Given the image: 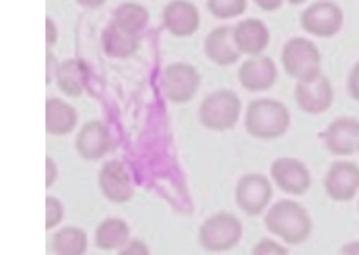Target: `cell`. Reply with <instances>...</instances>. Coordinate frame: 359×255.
Wrapping results in <instances>:
<instances>
[{"label":"cell","instance_id":"obj_1","mask_svg":"<svg viewBox=\"0 0 359 255\" xmlns=\"http://www.w3.org/2000/svg\"><path fill=\"white\" fill-rule=\"evenodd\" d=\"M290 121V112L283 103L262 98L250 101L247 106L245 126L254 138L271 140L285 134Z\"/></svg>","mask_w":359,"mask_h":255},{"label":"cell","instance_id":"obj_2","mask_svg":"<svg viewBox=\"0 0 359 255\" xmlns=\"http://www.w3.org/2000/svg\"><path fill=\"white\" fill-rule=\"evenodd\" d=\"M265 224L272 234L289 245H298L308 239L311 231V217L298 203L283 199L269 209Z\"/></svg>","mask_w":359,"mask_h":255},{"label":"cell","instance_id":"obj_3","mask_svg":"<svg viewBox=\"0 0 359 255\" xmlns=\"http://www.w3.org/2000/svg\"><path fill=\"white\" fill-rule=\"evenodd\" d=\"M286 73L298 82H313L321 75V55L318 48L304 37H294L286 42L282 52Z\"/></svg>","mask_w":359,"mask_h":255},{"label":"cell","instance_id":"obj_4","mask_svg":"<svg viewBox=\"0 0 359 255\" xmlns=\"http://www.w3.org/2000/svg\"><path fill=\"white\" fill-rule=\"evenodd\" d=\"M241 110V99L235 92L230 89H218L201 101L199 117L205 128L224 131L236 126Z\"/></svg>","mask_w":359,"mask_h":255},{"label":"cell","instance_id":"obj_5","mask_svg":"<svg viewBox=\"0 0 359 255\" xmlns=\"http://www.w3.org/2000/svg\"><path fill=\"white\" fill-rule=\"evenodd\" d=\"M243 228L240 219L230 214H217L201 224L199 242L208 252H224L240 242Z\"/></svg>","mask_w":359,"mask_h":255},{"label":"cell","instance_id":"obj_6","mask_svg":"<svg viewBox=\"0 0 359 255\" xmlns=\"http://www.w3.org/2000/svg\"><path fill=\"white\" fill-rule=\"evenodd\" d=\"M201 74L194 66L175 62L167 66L162 74V89L165 97L175 104H184L196 97L201 86Z\"/></svg>","mask_w":359,"mask_h":255},{"label":"cell","instance_id":"obj_7","mask_svg":"<svg viewBox=\"0 0 359 255\" xmlns=\"http://www.w3.org/2000/svg\"><path fill=\"white\" fill-rule=\"evenodd\" d=\"M344 13L331 1H318L301 15V25L306 33L318 37H332L343 27Z\"/></svg>","mask_w":359,"mask_h":255},{"label":"cell","instance_id":"obj_8","mask_svg":"<svg viewBox=\"0 0 359 255\" xmlns=\"http://www.w3.org/2000/svg\"><path fill=\"white\" fill-rule=\"evenodd\" d=\"M272 195V185L265 175L257 173L245 175L237 182V205L247 215H260L269 205Z\"/></svg>","mask_w":359,"mask_h":255},{"label":"cell","instance_id":"obj_9","mask_svg":"<svg viewBox=\"0 0 359 255\" xmlns=\"http://www.w3.org/2000/svg\"><path fill=\"white\" fill-rule=\"evenodd\" d=\"M98 185L103 196L111 203L123 204L133 196L130 175L118 160H111L103 165L98 173Z\"/></svg>","mask_w":359,"mask_h":255},{"label":"cell","instance_id":"obj_10","mask_svg":"<svg viewBox=\"0 0 359 255\" xmlns=\"http://www.w3.org/2000/svg\"><path fill=\"white\" fill-rule=\"evenodd\" d=\"M271 175L278 187L291 195H303L311 185L309 170L296 159L274 160L271 166Z\"/></svg>","mask_w":359,"mask_h":255},{"label":"cell","instance_id":"obj_11","mask_svg":"<svg viewBox=\"0 0 359 255\" xmlns=\"http://www.w3.org/2000/svg\"><path fill=\"white\" fill-rule=\"evenodd\" d=\"M113 148L111 133L102 122L90 121L79 130L76 150L83 159L95 161L103 158Z\"/></svg>","mask_w":359,"mask_h":255},{"label":"cell","instance_id":"obj_12","mask_svg":"<svg viewBox=\"0 0 359 255\" xmlns=\"http://www.w3.org/2000/svg\"><path fill=\"white\" fill-rule=\"evenodd\" d=\"M327 194L335 201H351L359 189V168L353 162L337 161L325 179Z\"/></svg>","mask_w":359,"mask_h":255},{"label":"cell","instance_id":"obj_13","mask_svg":"<svg viewBox=\"0 0 359 255\" xmlns=\"http://www.w3.org/2000/svg\"><path fill=\"white\" fill-rule=\"evenodd\" d=\"M277 66L271 57L260 55L250 57L238 69V80L241 85L252 92L271 89L277 80Z\"/></svg>","mask_w":359,"mask_h":255},{"label":"cell","instance_id":"obj_14","mask_svg":"<svg viewBox=\"0 0 359 255\" xmlns=\"http://www.w3.org/2000/svg\"><path fill=\"white\" fill-rule=\"evenodd\" d=\"M297 105L308 114H321L333 103V89L328 78L321 74L313 82H298L294 89Z\"/></svg>","mask_w":359,"mask_h":255},{"label":"cell","instance_id":"obj_15","mask_svg":"<svg viewBox=\"0 0 359 255\" xmlns=\"http://www.w3.org/2000/svg\"><path fill=\"white\" fill-rule=\"evenodd\" d=\"M321 136L333 154L350 155L359 152V122L355 118L335 119Z\"/></svg>","mask_w":359,"mask_h":255},{"label":"cell","instance_id":"obj_16","mask_svg":"<svg viewBox=\"0 0 359 255\" xmlns=\"http://www.w3.org/2000/svg\"><path fill=\"white\" fill-rule=\"evenodd\" d=\"M164 25L176 37H189L201 25V13L191 1L176 0L164 8Z\"/></svg>","mask_w":359,"mask_h":255},{"label":"cell","instance_id":"obj_17","mask_svg":"<svg viewBox=\"0 0 359 255\" xmlns=\"http://www.w3.org/2000/svg\"><path fill=\"white\" fill-rule=\"evenodd\" d=\"M204 52L210 60L219 66L233 65L242 55L237 49L233 28L230 25H222L208 34L205 38Z\"/></svg>","mask_w":359,"mask_h":255},{"label":"cell","instance_id":"obj_18","mask_svg":"<svg viewBox=\"0 0 359 255\" xmlns=\"http://www.w3.org/2000/svg\"><path fill=\"white\" fill-rule=\"evenodd\" d=\"M233 38L240 53L257 57L267 48L271 37L262 20L245 18L233 28Z\"/></svg>","mask_w":359,"mask_h":255},{"label":"cell","instance_id":"obj_19","mask_svg":"<svg viewBox=\"0 0 359 255\" xmlns=\"http://www.w3.org/2000/svg\"><path fill=\"white\" fill-rule=\"evenodd\" d=\"M78 114L74 106L60 98L46 101V131L54 136H62L74 131Z\"/></svg>","mask_w":359,"mask_h":255},{"label":"cell","instance_id":"obj_20","mask_svg":"<svg viewBox=\"0 0 359 255\" xmlns=\"http://www.w3.org/2000/svg\"><path fill=\"white\" fill-rule=\"evenodd\" d=\"M88 67L81 60L69 59L59 66L57 73V89L69 98L81 97L88 81Z\"/></svg>","mask_w":359,"mask_h":255},{"label":"cell","instance_id":"obj_21","mask_svg":"<svg viewBox=\"0 0 359 255\" xmlns=\"http://www.w3.org/2000/svg\"><path fill=\"white\" fill-rule=\"evenodd\" d=\"M103 50L108 57L125 59L131 57L139 48L138 36L123 31L111 20L102 34Z\"/></svg>","mask_w":359,"mask_h":255},{"label":"cell","instance_id":"obj_22","mask_svg":"<svg viewBox=\"0 0 359 255\" xmlns=\"http://www.w3.org/2000/svg\"><path fill=\"white\" fill-rule=\"evenodd\" d=\"M130 227L123 219L111 217L103 221L95 231V243L103 251H114L126 246Z\"/></svg>","mask_w":359,"mask_h":255},{"label":"cell","instance_id":"obj_23","mask_svg":"<svg viewBox=\"0 0 359 255\" xmlns=\"http://www.w3.org/2000/svg\"><path fill=\"white\" fill-rule=\"evenodd\" d=\"M52 248L57 255H84L88 249V235L74 226L62 228L53 235Z\"/></svg>","mask_w":359,"mask_h":255},{"label":"cell","instance_id":"obj_24","mask_svg":"<svg viewBox=\"0 0 359 255\" xmlns=\"http://www.w3.org/2000/svg\"><path fill=\"white\" fill-rule=\"evenodd\" d=\"M149 11L143 5L137 3H123L118 6L114 11L115 24L123 31L138 36V34L147 27L149 23Z\"/></svg>","mask_w":359,"mask_h":255},{"label":"cell","instance_id":"obj_25","mask_svg":"<svg viewBox=\"0 0 359 255\" xmlns=\"http://www.w3.org/2000/svg\"><path fill=\"white\" fill-rule=\"evenodd\" d=\"M208 10L218 20H228L241 16L247 10L245 0H208Z\"/></svg>","mask_w":359,"mask_h":255},{"label":"cell","instance_id":"obj_26","mask_svg":"<svg viewBox=\"0 0 359 255\" xmlns=\"http://www.w3.org/2000/svg\"><path fill=\"white\" fill-rule=\"evenodd\" d=\"M64 217V205L62 201L54 197H46V231H50L62 222Z\"/></svg>","mask_w":359,"mask_h":255},{"label":"cell","instance_id":"obj_27","mask_svg":"<svg viewBox=\"0 0 359 255\" xmlns=\"http://www.w3.org/2000/svg\"><path fill=\"white\" fill-rule=\"evenodd\" d=\"M253 255H289L286 248L272 240L264 239L254 247Z\"/></svg>","mask_w":359,"mask_h":255},{"label":"cell","instance_id":"obj_28","mask_svg":"<svg viewBox=\"0 0 359 255\" xmlns=\"http://www.w3.org/2000/svg\"><path fill=\"white\" fill-rule=\"evenodd\" d=\"M118 255H151L147 243L140 240H132L126 246L118 252Z\"/></svg>","mask_w":359,"mask_h":255},{"label":"cell","instance_id":"obj_29","mask_svg":"<svg viewBox=\"0 0 359 255\" xmlns=\"http://www.w3.org/2000/svg\"><path fill=\"white\" fill-rule=\"evenodd\" d=\"M347 89H348V94H351V97L355 101H359V61L352 68L351 74L348 77Z\"/></svg>","mask_w":359,"mask_h":255},{"label":"cell","instance_id":"obj_30","mask_svg":"<svg viewBox=\"0 0 359 255\" xmlns=\"http://www.w3.org/2000/svg\"><path fill=\"white\" fill-rule=\"evenodd\" d=\"M47 57H46V60H47V69H46V82L49 84L53 77H57V69H59V66L60 64L57 62V57H54L53 54L49 53V50H47Z\"/></svg>","mask_w":359,"mask_h":255},{"label":"cell","instance_id":"obj_31","mask_svg":"<svg viewBox=\"0 0 359 255\" xmlns=\"http://www.w3.org/2000/svg\"><path fill=\"white\" fill-rule=\"evenodd\" d=\"M57 178V167L53 159L46 158V187H52Z\"/></svg>","mask_w":359,"mask_h":255},{"label":"cell","instance_id":"obj_32","mask_svg":"<svg viewBox=\"0 0 359 255\" xmlns=\"http://www.w3.org/2000/svg\"><path fill=\"white\" fill-rule=\"evenodd\" d=\"M57 41V25L49 17L46 18V45L47 47H53Z\"/></svg>","mask_w":359,"mask_h":255},{"label":"cell","instance_id":"obj_33","mask_svg":"<svg viewBox=\"0 0 359 255\" xmlns=\"http://www.w3.org/2000/svg\"><path fill=\"white\" fill-rule=\"evenodd\" d=\"M282 4L283 1H280V0H273V1L262 0V1H257V6H260V8L265 10V11H274V10L280 8Z\"/></svg>","mask_w":359,"mask_h":255},{"label":"cell","instance_id":"obj_34","mask_svg":"<svg viewBox=\"0 0 359 255\" xmlns=\"http://www.w3.org/2000/svg\"><path fill=\"white\" fill-rule=\"evenodd\" d=\"M341 255H359V242L348 243L344 246Z\"/></svg>","mask_w":359,"mask_h":255},{"label":"cell","instance_id":"obj_35","mask_svg":"<svg viewBox=\"0 0 359 255\" xmlns=\"http://www.w3.org/2000/svg\"><path fill=\"white\" fill-rule=\"evenodd\" d=\"M78 4L86 5V6H93L94 5L95 8H100V6L104 4V1H78Z\"/></svg>","mask_w":359,"mask_h":255}]
</instances>
